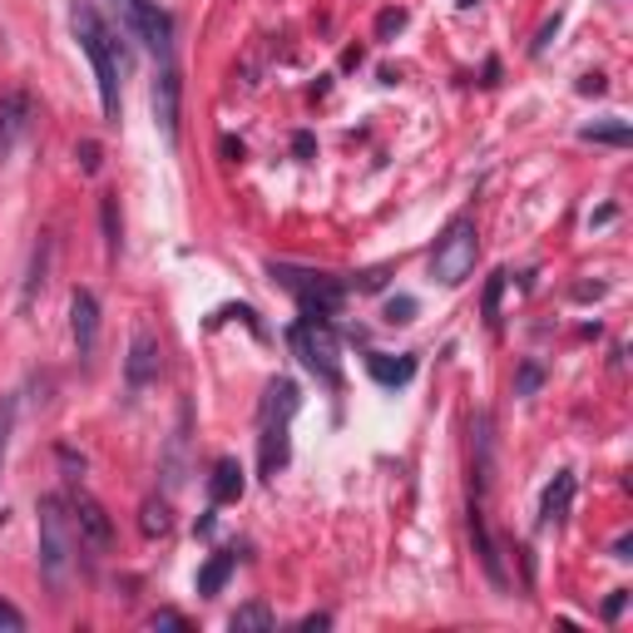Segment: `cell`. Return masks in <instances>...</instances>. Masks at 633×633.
I'll use <instances>...</instances> for the list:
<instances>
[{
  "label": "cell",
  "mask_w": 633,
  "mask_h": 633,
  "mask_svg": "<svg viewBox=\"0 0 633 633\" xmlns=\"http://www.w3.org/2000/svg\"><path fill=\"white\" fill-rule=\"evenodd\" d=\"M70 20H75V36H80L85 55H90V65H95L99 109H105V119H119V70H125L119 40L109 36V26L99 20L95 0H75V6H70Z\"/></svg>",
  "instance_id": "1"
},
{
  "label": "cell",
  "mask_w": 633,
  "mask_h": 633,
  "mask_svg": "<svg viewBox=\"0 0 633 633\" xmlns=\"http://www.w3.org/2000/svg\"><path fill=\"white\" fill-rule=\"evenodd\" d=\"M40 574H46L50 589H65L70 580V564H75V550H80V530L70 520V505L60 495H46L40 500Z\"/></svg>",
  "instance_id": "2"
},
{
  "label": "cell",
  "mask_w": 633,
  "mask_h": 633,
  "mask_svg": "<svg viewBox=\"0 0 633 633\" xmlns=\"http://www.w3.org/2000/svg\"><path fill=\"white\" fill-rule=\"evenodd\" d=\"M475 258H481V233H475L471 218H451L446 233L436 238V253H431V273H436V283H465V277L475 273Z\"/></svg>",
  "instance_id": "3"
},
{
  "label": "cell",
  "mask_w": 633,
  "mask_h": 633,
  "mask_svg": "<svg viewBox=\"0 0 633 633\" xmlns=\"http://www.w3.org/2000/svg\"><path fill=\"white\" fill-rule=\"evenodd\" d=\"M273 277L287 287V293H297V303H303L307 317L327 322L332 313H342V283L332 273H303V268H293V263H273Z\"/></svg>",
  "instance_id": "4"
},
{
  "label": "cell",
  "mask_w": 633,
  "mask_h": 633,
  "mask_svg": "<svg viewBox=\"0 0 633 633\" xmlns=\"http://www.w3.org/2000/svg\"><path fill=\"white\" fill-rule=\"evenodd\" d=\"M115 16H119V26H125L144 50L169 55V46H174V16L159 6V0H115Z\"/></svg>",
  "instance_id": "5"
},
{
  "label": "cell",
  "mask_w": 633,
  "mask_h": 633,
  "mask_svg": "<svg viewBox=\"0 0 633 633\" xmlns=\"http://www.w3.org/2000/svg\"><path fill=\"white\" fill-rule=\"evenodd\" d=\"M287 337H293V352H297V357H303L307 372H317L327 386H337V382H342L337 337H332V327H327V322H322V317H303L293 332H287Z\"/></svg>",
  "instance_id": "6"
},
{
  "label": "cell",
  "mask_w": 633,
  "mask_h": 633,
  "mask_svg": "<svg viewBox=\"0 0 633 633\" xmlns=\"http://www.w3.org/2000/svg\"><path fill=\"white\" fill-rule=\"evenodd\" d=\"M159 362H164L159 337L149 332V322H135V332H129V357H125V382H129V392H144V386L159 376Z\"/></svg>",
  "instance_id": "7"
},
{
  "label": "cell",
  "mask_w": 633,
  "mask_h": 633,
  "mask_svg": "<svg viewBox=\"0 0 633 633\" xmlns=\"http://www.w3.org/2000/svg\"><path fill=\"white\" fill-rule=\"evenodd\" d=\"M30 119H36V99L30 90H10L0 95V164L20 149V139L30 135Z\"/></svg>",
  "instance_id": "8"
},
{
  "label": "cell",
  "mask_w": 633,
  "mask_h": 633,
  "mask_svg": "<svg viewBox=\"0 0 633 633\" xmlns=\"http://www.w3.org/2000/svg\"><path fill=\"white\" fill-rule=\"evenodd\" d=\"M65 505H70V520H75V530H80V544H90V550H109V544H115V525H109L105 505H99L95 495L75 491Z\"/></svg>",
  "instance_id": "9"
},
{
  "label": "cell",
  "mask_w": 633,
  "mask_h": 633,
  "mask_svg": "<svg viewBox=\"0 0 633 633\" xmlns=\"http://www.w3.org/2000/svg\"><path fill=\"white\" fill-rule=\"evenodd\" d=\"M70 332H75V352L90 362L95 347H99V303H95L90 287H75V297H70Z\"/></svg>",
  "instance_id": "10"
},
{
  "label": "cell",
  "mask_w": 633,
  "mask_h": 633,
  "mask_svg": "<svg viewBox=\"0 0 633 633\" xmlns=\"http://www.w3.org/2000/svg\"><path fill=\"white\" fill-rule=\"evenodd\" d=\"M179 99H184L179 70H164L159 80H154V119H159V129L169 144H179Z\"/></svg>",
  "instance_id": "11"
},
{
  "label": "cell",
  "mask_w": 633,
  "mask_h": 633,
  "mask_svg": "<svg viewBox=\"0 0 633 633\" xmlns=\"http://www.w3.org/2000/svg\"><path fill=\"white\" fill-rule=\"evenodd\" d=\"M570 500H574V475L560 471L550 485H544V500H540V525H560L570 515Z\"/></svg>",
  "instance_id": "12"
},
{
  "label": "cell",
  "mask_w": 633,
  "mask_h": 633,
  "mask_svg": "<svg viewBox=\"0 0 633 633\" xmlns=\"http://www.w3.org/2000/svg\"><path fill=\"white\" fill-rule=\"evenodd\" d=\"M297 406H303V396H297V386L287 376L268 382V392H263V421H293Z\"/></svg>",
  "instance_id": "13"
},
{
  "label": "cell",
  "mask_w": 633,
  "mask_h": 633,
  "mask_svg": "<svg viewBox=\"0 0 633 633\" xmlns=\"http://www.w3.org/2000/svg\"><path fill=\"white\" fill-rule=\"evenodd\" d=\"M471 535H475V554H481V564H485V574H491V584H495V589H505V564H500V544L491 540V530H485L481 510H471Z\"/></svg>",
  "instance_id": "14"
},
{
  "label": "cell",
  "mask_w": 633,
  "mask_h": 633,
  "mask_svg": "<svg viewBox=\"0 0 633 633\" xmlns=\"http://www.w3.org/2000/svg\"><path fill=\"white\" fill-rule=\"evenodd\" d=\"M287 421H263V475H277L287 465Z\"/></svg>",
  "instance_id": "15"
},
{
  "label": "cell",
  "mask_w": 633,
  "mask_h": 633,
  "mask_svg": "<svg viewBox=\"0 0 633 633\" xmlns=\"http://www.w3.org/2000/svg\"><path fill=\"white\" fill-rule=\"evenodd\" d=\"M366 372L382 386H406L411 376H416V362L411 357H366Z\"/></svg>",
  "instance_id": "16"
},
{
  "label": "cell",
  "mask_w": 633,
  "mask_h": 633,
  "mask_svg": "<svg viewBox=\"0 0 633 633\" xmlns=\"http://www.w3.org/2000/svg\"><path fill=\"white\" fill-rule=\"evenodd\" d=\"M238 495H243V465L233 455H224L214 465V505H233Z\"/></svg>",
  "instance_id": "17"
},
{
  "label": "cell",
  "mask_w": 633,
  "mask_h": 633,
  "mask_svg": "<svg viewBox=\"0 0 633 633\" xmlns=\"http://www.w3.org/2000/svg\"><path fill=\"white\" fill-rule=\"evenodd\" d=\"M273 624L277 619H273L268 604H243V609H233V619H228L233 633H268Z\"/></svg>",
  "instance_id": "18"
},
{
  "label": "cell",
  "mask_w": 633,
  "mask_h": 633,
  "mask_svg": "<svg viewBox=\"0 0 633 633\" xmlns=\"http://www.w3.org/2000/svg\"><path fill=\"white\" fill-rule=\"evenodd\" d=\"M233 564H238V560H233V554H214V560H208V564H204V570H198V594H208V599H214V594H218V589H224V584H228V574H233Z\"/></svg>",
  "instance_id": "19"
},
{
  "label": "cell",
  "mask_w": 633,
  "mask_h": 633,
  "mask_svg": "<svg viewBox=\"0 0 633 633\" xmlns=\"http://www.w3.org/2000/svg\"><path fill=\"white\" fill-rule=\"evenodd\" d=\"M169 525H174V510H169V500H144V515H139V530L144 535H169Z\"/></svg>",
  "instance_id": "20"
},
{
  "label": "cell",
  "mask_w": 633,
  "mask_h": 633,
  "mask_svg": "<svg viewBox=\"0 0 633 633\" xmlns=\"http://www.w3.org/2000/svg\"><path fill=\"white\" fill-rule=\"evenodd\" d=\"M46 273H50V238H40V248H36V263H30V277H26V297L20 303H36V293L46 287Z\"/></svg>",
  "instance_id": "21"
},
{
  "label": "cell",
  "mask_w": 633,
  "mask_h": 633,
  "mask_svg": "<svg viewBox=\"0 0 633 633\" xmlns=\"http://www.w3.org/2000/svg\"><path fill=\"white\" fill-rule=\"evenodd\" d=\"M580 135H584L589 144H619V149H624V144L633 139L629 125H589V129H580Z\"/></svg>",
  "instance_id": "22"
},
{
  "label": "cell",
  "mask_w": 633,
  "mask_h": 633,
  "mask_svg": "<svg viewBox=\"0 0 633 633\" xmlns=\"http://www.w3.org/2000/svg\"><path fill=\"white\" fill-rule=\"evenodd\" d=\"M10 431H16V396H0V471H6V451H10Z\"/></svg>",
  "instance_id": "23"
},
{
  "label": "cell",
  "mask_w": 633,
  "mask_h": 633,
  "mask_svg": "<svg viewBox=\"0 0 633 633\" xmlns=\"http://www.w3.org/2000/svg\"><path fill=\"white\" fill-rule=\"evenodd\" d=\"M99 218H105V243H109V253H119V208H115V194H105V204H99Z\"/></svg>",
  "instance_id": "24"
},
{
  "label": "cell",
  "mask_w": 633,
  "mask_h": 633,
  "mask_svg": "<svg viewBox=\"0 0 633 633\" xmlns=\"http://www.w3.org/2000/svg\"><path fill=\"white\" fill-rule=\"evenodd\" d=\"M540 382H544V366L540 362H525V366H520V376H515V396H535Z\"/></svg>",
  "instance_id": "25"
},
{
  "label": "cell",
  "mask_w": 633,
  "mask_h": 633,
  "mask_svg": "<svg viewBox=\"0 0 633 633\" xmlns=\"http://www.w3.org/2000/svg\"><path fill=\"white\" fill-rule=\"evenodd\" d=\"M500 293H505V273L491 277V287H485V317L500 322Z\"/></svg>",
  "instance_id": "26"
},
{
  "label": "cell",
  "mask_w": 633,
  "mask_h": 633,
  "mask_svg": "<svg viewBox=\"0 0 633 633\" xmlns=\"http://www.w3.org/2000/svg\"><path fill=\"white\" fill-rule=\"evenodd\" d=\"M75 159H80V169H85V174H99V144H95V139H85L80 149H75Z\"/></svg>",
  "instance_id": "27"
},
{
  "label": "cell",
  "mask_w": 633,
  "mask_h": 633,
  "mask_svg": "<svg viewBox=\"0 0 633 633\" xmlns=\"http://www.w3.org/2000/svg\"><path fill=\"white\" fill-rule=\"evenodd\" d=\"M0 629H6V633H20V629H26V614H20L16 604H6V599H0Z\"/></svg>",
  "instance_id": "28"
},
{
  "label": "cell",
  "mask_w": 633,
  "mask_h": 633,
  "mask_svg": "<svg viewBox=\"0 0 633 633\" xmlns=\"http://www.w3.org/2000/svg\"><path fill=\"white\" fill-rule=\"evenodd\" d=\"M402 26H406V10H382V20H376V36H396Z\"/></svg>",
  "instance_id": "29"
},
{
  "label": "cell",
  "mask_w": 633,
  "mask_h": 633,
  "mask_svg": "<svg viewBox=\"0 0 633 633\" xmlns=\"http://www.w3.org/2000/svg\"><path fill=\"white\" fill-rule=\"evenodd\" d=\"M416 317V303L411 297H396V303H386V322H411Z\"/></svg>",
  "instance_id": "30"
},
{
  "label": "cell",
  "mask_w": 633,
  "mask_h": 633,
  "mask_svg": "<svg viewBox=\"0 0 633 633\" xmlns=\"http://www.w3.org/2000/svg\"><path fill=\"white\" fill-rule=\"evenodd\" d=\"M149 629H179V633H184V629H188V619H184V614H174V609H159V614L149 619Z\"/></svg>",
  "instance_id": "31"
},
{
  "label": "cell",
  "mask_w": 633,
  "mask_h": 633,
  "mask_svg": "<svg viewBox=\"0 0 633 633\" xmlns=\"http://www.w3.org/2000/svg\"><path fill=\"white\" fill-rule=\"evenodd\" d=\"M554 30H560V16H554V20H544V30H540V40H535V55H544V50H550Z\"/></svg>",
  "instance_id": "32"
},
{
  "label": "cell",
  "mask_w": 633,
  "mask_h": 633,
  "mask_svg": "<svg viewBox=\"0 0 633 633\" xmlns=\"http://www.w3.org/2000/svg\"><path fill=\"white\" fill-rule=\"evenodd\" d=\"M327 624H332L327 614H307V619H303V633H313V629H327Z\"/></svg>",
  "instance_id": "33"
},
{
  "label": "cell",
  "mask_w": 633,
  "mask_h": 633,
  "mask_svg": "<svg viewBox=\"0 0 633 633\" xmlns=\"http://www.w3.org/2000/svg\"><path fill=\"white\" fill-rule=\"evenodd\" d=\"M624 604H629V594H614V599H609L604 614H609V619H619V614H624Z\"/></svg>",
  "instance_id": "34"
}]
</instances>
